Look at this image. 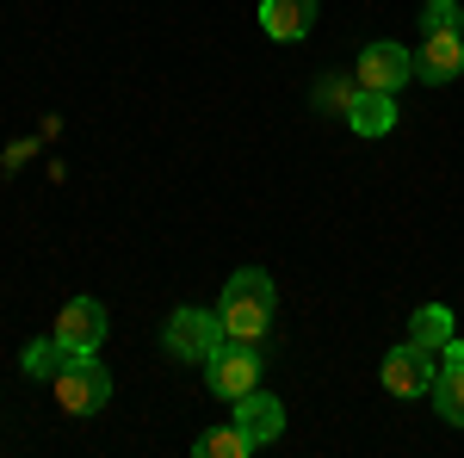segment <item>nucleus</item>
I'll return each mask as SVG.
<instances>
[{
  "label": "nucleus",
  "instance_id": "7",
  "mask_svg": "<svg viewBox=\"0 0 464 458\" xmlns=\"http://www.w3.org/2000/svg\"><path fill=\"white\" fill-rule=\"evenodd\" d=\"M56 341L69 353H93L106 341V310H100V297H69L63 304V317H56Z\"/></svg>",
  "mask_w": 464,
  "mask_h": 458
},
{
  "label": "nucleus",
  "instance_id": "12",
  "mask_svg": "<svg viewBox=\"0 0 464 458\" xmlns=\"http://www.w3.org/2000/svg\"><path fill=\"white\" fill-rule=\"evenodd\" d=\"M433 409L446 415L452 427H464V365H440V378H433Z\"/></svg>",
  "mask_w": 464,
  "mask_h": 458
},
{
  "label": "nucleus",
  "instance_id": "14",
  "mask_svg": "<svg viewBox=\"0 0 464 458\" xmlns=\"http://www.w3.org/2000/svg\"><path fill=\"white\" fill-rule=\"evenodd\" d=\"M63 365H69V347H63L56 335H50V341H32V347H25V372H32L37 385H56V372H63Z\"/></svg>",
  "mask_w": 464,
  "mask_h": 458
},
{
  "label": "nucleus",
  "instance_id": "10",
  "mask_svg": "<svg viewBox=\"0 0 464 458\" xmlns=\"http://www.w3.org/2000/svg\"><path fill=\"white\" fill-rule=\"evenodd\" d=\"M316 25V0H260V32L273 44H297Z\"/></svg>",
  "mask_w": 464,
  "mask_h": 458
},
{
  "label": "nucleus",
  "instance_id": "4",
  "mask_svg": "<svg viewBox=\"0 0 464 458\" xmlns=\"http://www.w3.org/2000/svg\"><path fill=\"white\" fill-rule=\"evenodd\" d=\"M223 335H229V328H223V317L192 310V304H186V310H174V317H168V328H161L168 353H174V359H186V365H205V359L223 347Z\"/></svg>",
  "mask_w": 464,
  "mask_h": 458
},
{
  "label": "nucleus",
  "instance_id": "11",
  "mask_svg": "<svg viewBox=\"0 0 464 458\" xmlns=\"http://www.w3.org/2000/svg\"><path fill=\"white\" fill-rule=\"evenodd\" d=\"M347 131H353V137H391L396 131V100L378 93V87H359L353 106H347Z\"/></svg>",
  "mask_w": 464,
  "mask_h": 458
},
{
  "label": "nucleus",
  "instance_id": "13",
  "mask_svg": "<svg viewBox=\"0 0 464 458\" xmlns=\"http://www.w3.org/2000/svg\"><path fill=\"white\" fill-rule=\"evenodd\" d=\"M409 341H421V347H446V341H452V310H446V304H428V310H415V317H409Z\"/></svg>",
  "mask_w": 464,
  "mask_h": 458
},
{
  "label": "nucleus",
  "instance_id": "15",
  "mask_svg": "<svg viewBox=\"0 0 464 458\" xmlns=\"http://www.w3.org/2000/svg\"><path fill=\"white\" fill-rule=\"evenodd\" d=\"M198 453H205V458H248V453H254V440H248V434H242L236 422H223V427H211V434L198 440Z\"/></svg>",
  "mask_w": 464,
  "mask_h": 458
},
{
  "label": "nucleus",
  "instance_id": "17",
  "mask_svg": "<svg viewBox=\"0 0 464 458\" xmlns=\"http://www.w3.org/2000/svg\"><path fill=\"white\" fill-rule=\"evenodd\" d=\"M421 32H464V6H459V0H428Z\"/></svg>",
  "mask_w": 464,
  "mask_h": 458
},
{
  "label": "nucleus",
  "instance_id": "8",
  "mask_svg": "<svg viewBox=\"0 0 464 458\" xmlns=\"http://www.w3.org/2000/svg\"><path fill=\"white\" fill-rule=\"evenodd\" d=\"M415 74L428 87H446L464 74V32H421V56H415Z\"/></svg>",
  "mask_w": 464,
  "mask_h": 458
},
{
  "label": "nucleus",
  "instance_id": "3",
  "mask_svg": "<svg viewBox=\"0 0 464 458\" xmlns=\"http://www.w3.org/2000/svg\"><path fill=\"white\" fill-rule=\"evenodd\" d=\"M205 385H211V396H223V403H236V396L260 390V353H254V341L223 335V347L205 359Z\"/></svg>",
  "mask_w": 464,
  "mask_h": 458
},
{
  "label": "nucleus",
  "instance_id": "2",
  "mask_svg": "<svg viewBox=\"0 0 464 458\" xmlns=\"http://www.w3.org/2000/svg\"><path fill=\"white\" fill-rule=\"evenodd\" d=\"M56 403H63L69 415H100L111 403V372L93 353H69V365L56 372Z\"/></svg>",
  "mask_w": 464,
  "mask_h": 458
},
{
  "label": "nucleus",
  "instance_id": "1",
  "mask_svg": "<svg viewBox=\"0 0 464 458\" xmlns=\"http://www.w3.org/2000/svg\"><path fill=\"white\" fill-rule=\"evenodd\" d=\"M273 310H279V291H273V279L266 273H254V267H242V273H229V285H223V328L236 335V341H260L266 328H273Z\"/></svg>",
  "mask_w": 464,
  "mask_h": 458
},
{
  "label": "nucleus",
  "instance_id": "6",
  "mask_svg": "<svg viewBox=\"0 0 464 458\" xmlns=\"http://www.w3.org/2000/svg\"><path fill=\"white\" fill-rule=\"evenodd\" d=\"M359 87H378V93H396V87H409L415 81V56L402 50V44H365V56H359Z\"/></svg>",
  "mask_w": 464,
  "mask_h": 458
},
{
  "label": "nucleus",
  "instance_id": "16",
  "mask_svg": "<svg viewBox=\"0 0 464 458\" xmlns=\"http://www.w3.org/2000/svg\"><path fill=\"white\" fill-rule=\"evenodd\" d=\"M353 93H359V74H353V81H347V74H328V81H316V112H334V118H347Z\"/></svg>",
  "mask_w": 464,
  "mask_h": 458
},
{
  "label": "nucleus",
  "instance_id": "5",
  "mask_svg": "<svg viewBox=\"0 0 464 458\" xmlns=\"http://www.w3.org/2000/svg\"><path fill=\"white\" fill-rule=\"evenodd\" d=\"M378 378H384L391 396H428L433 378H440V359H433V347H421V341H402V347L384 353Z\"/></svg>",
  "mask_w": 464,
  "mask_h": 458
},
{
  "label": "nucleus",
  "instance_id": "9",
  "mask_svg": "<svg viewBox=\"0 0 464 458\" xmlns=\"http://www.w3.org/2000/svg\"><path fill=\"white\" fill-rule=\"evenodd\" d=\"M236 427L248 434L254 453H260V446H273V440L285 434V403L266 396V390H248V396H236Z\"/></svg>",
  "mask_w": 464,
  "mask_h": 458
}]
</instances>
